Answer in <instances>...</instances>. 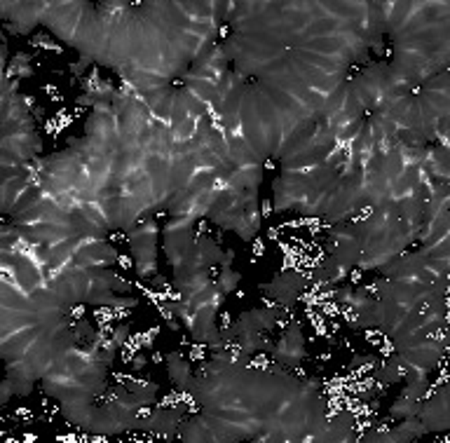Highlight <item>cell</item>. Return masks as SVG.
I'll return each instance as SVG.
<instances>
[{"instance_id":"6da1fadb","label":"cell","mask_w":450,"mask_h":443,"mask_svg":"<svg viewBox=\"0 0 450 443\" xmlns=\"http://www.w3.org/2000/svg\"><path fill=\"white\" fill-rule=\"evenodd\" d=\"M130 249L137 263L139 277H155L157 274V223L143 221L130 230Z\"/></svg>"},{"instance_id":"7a4b0ae2","label":"cell","mask_w":450,"mask_h":443,"mask_svg":"<svg viewBox=\"0 0 450 443\" xmlns=\"http://www.w3.org/2000/svg\"><path fill=\"white\" fill-rule=\"evenodd\" d=\"M195 223L197 221H192V218H171L164 226V254L171 267L181 265L185 258H190L197 242Z\"/></svg>"},{"instance_id":"3957f363","label":"cell","mask_w":450,"mask_h":443,"mask_svg":"<svg viewBox=\"0 0 450 443\" xmlns=\"http://www.w3.org/2000/svg\"><path fill=\"white\" fill-rule=\"evenodd\" d=\"M364 251V240L357 226H347V223H338L331 228L329 244H326V256H333L345 265L355 267Z\"/></svg>"},{"instance_id":"277c9868","label":"cell","mask_w":450,"mask_h":443,"mask_svg":"<svg viewBox=\"0 0 450 443\" xmlns=\"http://www.w3.org/2000/svg\"><path fill=\"white\" fill-rule=\"evenodd\" d=\"M272 359L281 364V368H295L307 359L305 352V338H303V326L300 322H291L286 324L284 336H281L272 348Z\"/></svg>"},{"instance_id":"5b68a950","label":"cell","mask_w":450,"mask_h":443,"mask_svg":"<svg viewBox=\"0 0 450 443\" xmlns=\"http://www.w3.org/2000/svg\"><path fill=\"white\" fill-rule=\"evenodd\" d=\"M305 286H307V277L303 272H298V270H286V272L277 274L274 281L261 286V291H265L270 298H272V303H277L281 307H293L298 303V298Z\"/></svg>"},{"instance_id":"8992f818","label":"cell","mask_w":450,"mask_h":443,"mask_svg":"<svg viewBox=\"0 0 450 443\" xmlns=\"http://www.w3.org/2000/svg\"><path fill=\"white\" fill-rule=\"evenodd\" d=\"M350 265H345V263H340L338 258H333V256H326L324 261L319 263L317 267L312 270V281L314 284H321V286H331V284H338V281L347 279V274H350Z\"/></svg>"},{"instance_id":"52a82bcc","label":"cell","mask_w":450,"mask_h":443,"mask_svg":"<svg viewBox=\"0 0 450 443\" xmlns=\"http://www.w3.org/2000/svg\"><path fill=\"white\" fill-rule=\"evenodd\" d=\"M403 375H406V366L396 357H387L385 362H378L373 366V380L389 387V384H398L403 382Z\"/></svg>"},{"instance_id":"ba28073f","label":"cell","mask_w":450,"mask_h":443,"mask_svg":"<svg viewBox=\"0 0 450 443\" xmlns=\"http://www.w3.org/2000/svg\"><path fill=\"white\" fill-rule=\"evenodd\" d=\"M166 368H169V378L173 382V387L178 391H192L195 387V380H192V373H190V364L185 362V359L178 355V352H171L169 357H166Z\"/></svg>"},{"instance_id":"9c48e42d","label":"cell","mask_w":450,"mask_h":443,"mask_svg":"<svg viewBox=\"0 0 450 443\" xmlns=\"http://www.w3.org/2000/svg\"><path fill=\"white\" fill-rule=\"evenodd\" d=\"M127 389L134 394V399L139 401L141 408L153 406L157 399V384L155 382H148V380H125Z\"/></svg>"},{"instance_id":"30bf717a","label":"cell","mask_w":450,"mask_h":443,"mask_svg":"<svg viewBox=\"0 0 450 443\" xmlns=\"http://www.w3.org/2000/svg\"><path fill=\"white\" fill-rule=\"evenodd\" d=\"M31 56L29 52H17L12 56V61L5 66V78H12V80H22V78H33V66H31Z\"/></svg>"},{"instance_id":"8fae6325","label":"cell","mask_w":450,"mask_h":443,"mask_svg":"<svg viewBox=\"0 0 450 443\" xmlns=\"http://www.w3.org/2000/svg\"><path fill=\"white\" fill-rule=\"evenodd\" d=\"M420 410H422V401L420 399H410V396L401 394L394 403H391L389 417H391V420H406V417L420 415Z\"/></svg>"},{"instance_id":"7c38bea8","label":"cell","mask_w":450,"mask_h":443,"mask_svg":"<svg viewBox=\"0 0 450 443\" xmlns=\"http://www.w3.org/2000/svg\"><path fill=\"white\" fill-rule=\"evenodd\" d=\"M394 429H396V434H398V439H401V443L415 441V439H420L422 434H427V429H424L422 420L417 415L415 417H406V420H398V425Z\"/></svg>"},{"instance_id":"4fadbf2b","label":"cell","mask_w":450,"mask_h":443,"mask_svg":"<svg viewBox=\"0 0 450 443\" xmlns=\"http://www.w3.org/2000/svg\"><path fill=\"white\" fill-rule=\"evenodd\" d=\"M240 281H242V274L240 272H235L233 267H221V272H218V277H216L214 284H216V288L223 295H230V293L237 291Z\"/></svg>"},{"instance_id":"5bb4252c","label":"cell","mask_w":450,"mask_h":443,"mask_svg":"<svg viewBox=\"0 0 450 443\" xmlns=\"http://www.w3.org/2000/svg\"><path fill=\"white\" fill-rule=\"evenodd\" d=\"M127 338H130V324H120L118 329H115L111 336H108V340L104 343V350L113 352V355H118V352L125 348Z\"/></svg>"},{"instance_id":"9a60e30c","label":"cell","mask_w":450,"mask_h":443,"mask_svg":"<svg viewBox=\"0 0 450 443\" xmlns=\"http://www.w3.org/2000/svg\"><path fill=\"white\" fill-rule=\"evenodd\" d=\"M29 40L38 49H52V52H61V45L56 40H52V36H47V33H33Z\"/></svg>"},{"instance_id":"2e32d148","label":"cell","mask_w":450,"mask_h":443,"mask_svg":"<svg viewBox=\"0 0 450 443\" xmlns=\"http://www.w3.org/2000/svg\"><path fill=\"white\" fill-rule=\"evenodd\" d=\"M157 310H160V314H162V319L166 324H169V329L171 331H178V317H176V312L171 310V305H169V300H160L157 303Z\"/></svg>"},{"instance_id":"e0dca14e","label":"cell","mask_w":450,"mask_h":443,"mask_svg":"<svg viewBox=\"0 0 450 443\" xmlns=\"http://www.w3.org/2000/svg\"><path fill=\"white\" fill-rule=\"evenodd\" d=\"M375 364H378V357H373V355H357V357H352L350 368H357V371H362V368H373Z\"/></svg>"},{"instance_id":"ac0fdd59","label":"cell","mask_w":450,"mask_h":443,"mask_svg":"<svg viewBox=\"0 0 450 443\" xmlns=\"http://www.w3.org/2000/svg\"><path fill=\"white\" fill-rule=\"evenodd\" d=\"M89 63H92V56H89V54H82L80 61H78V63H70L68 70L75 75V78H82V75H85V68L89 66Z\"/></svg>"},{"instance_id":"d6986e66","label":"cell","mask_w":450,"mask_h":443,"mask_svg":"<svg viewBox=\"0 0 450 443\" xmlns=\"http://www.w3.org/2000/svg\"><path fill=\"white\" fill-rule=\"evenodd\" d=\"M0 391H3V396H0V403H3V406H5V403L10 401V396L15 394V389H12V384H10L8 378H5V380H3V387H0Z\"/></svg>"},{"instance_id":"ffe728a7","label":"cell","mask_w":450,"mask_h":443,"mask_svg":"<svg viewBox=\"0 0 450 443\" xmlns=\"http://www.w3.org/2000/svg\"><path fill=\"white\" fill-rule=\"evenodd\" d=\"M233 261H235V251H233V249H225L223 256H221V263H218V267H230V265H233Z\"/></svg>"},{"instance_id":"44dd1931","label":"cell","mask_w":450,"mask_h":443,"mask_svg":"<svg viewBox=\"0 0 450 443\" xmlns=\"http://www.w3.org/2000/svg\"><path fill=\"white\" fill-rule=\"evenodd\" d=\"M146 364H148V359L143 355H137V357H134V362H132V371H141Z\"/></svg>"}]
</instances>
